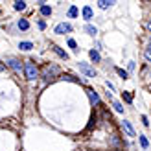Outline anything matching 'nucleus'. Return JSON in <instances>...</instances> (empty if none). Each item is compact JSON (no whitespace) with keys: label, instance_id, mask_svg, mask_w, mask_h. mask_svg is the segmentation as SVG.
I'll return each mask as SVG.
<instances>
[{"label":"nucleus","instance_id":"nucleus-25","mask_svg":"<svg viewBox=\"0 0 151 151\" xmlns=\"http://www.w3.org/2000/svg\"><path fill=\"white\" fill-rule=\"evenodd\" d=\"M4 70H6V65H4V63H0V72H4Z\"/></svg>","mask_w":151,"mask_h":151},{"label":"nucleus","instance_id":"nucleus-5","mask_svg":"<svg viewBox=\"0 0 151 151\" xmlns=\"http://www.w3.org/2000/svg\"><path fill=\"white\" fill-rule=\"evenodd\" d=\"M72 32V26L68 24V22H61V24L55 26V33L57 35H63V33H70Z\"/></svg>","mask_w":151,"mask_h":151},{"label":"nucleus","instance_id":"nucleus-20","mask_svg":"<svg viewBox=\"0 0 151 151\" xmlns=\"http://www.w3.org/2000/svg\"><path fill=\"white\" fill-rule=\"evenodd\" d=\"M122 96H124V100H125L127 103H131V101H133V96H131L129 92H122Z\"/></svg>","mask_w":151,"mask_h":151},{"label":"nucleus","instance_id":"nucleus-14","mask_svg":"<svg viewBox=\"0 0 151 151\" xmlns=\"http://www.w3.org/2000/svg\"><path fill=\"white\" fill-rule=\"evenodd\" d=\"M19 48H20V50H24V52H28V50H32V48H33V44L24 41V42H20V44H19Z\"/></svg>","mask_w":151,"mask_h":151},{"label":"nucleus","instance_id":"nucleus-8","mask_svg":"<svg viewBox=\"0 0 151 151\" xmlns=\"http://www.w3.org/2000/svg\"><path fill=\"white\" fill-rule=\"evenodd\" d=\"M52 50H54V52H55V54H57L59 57H61V59H65V61H66V59H68V54H66V52H63V50L59 48V46H55V44H54V46H52Z\"/></svg>","mask_w":151,"mask_h":151},{"label":"nucleus","instance_id":"nucleus-18","mask_svg":"<svg viewBox=\"0 0 151 151\" xmlns=\"http://www.w3.org/2000/svg\"><path fill=\"white\" fill-rule=\"evenodd\" d=\"M138 140H140V144H142V147H144V149H147V146H149V142H147V138H146V137H142V134H140V137H138Z\"/></svg>","mask_w":151,"mask_h":151},{"label":"nucleus","instance_id":"nucleus-19","mask_svg":"<svg viewBox=\"0 0 151 151\" xmlns=\"http://www.w3.org/2000/svg\"><path fill=\"white\" fill-rule=\"evenodd\" d=\"M78 13H79V11H78V7L72 6L70 9H68V17H78Z\"/></svg>","mask_w":151,"mask_h":151},{"label":"nucleus","instance_id":"nucleus-2","mask_svg":"<svg viewBox=\"0 0 151 151\" xmlns=\"http://www.w3.org/2000/svg\"><path fill=\"white\" fill-rule=\"evenodd\" d=\"M57 74H59V68L55 65H46L42 68V78H46V79H54Z\"/></svg>","mask_w":151,"mask_h":151},{"label":"nucleus","instance_id":"nucleus-15","mask_svg":"<svg viewBox=\"0 0 151 151\" xmlns=\"http://www.w3.org/2000/svg\"><path fill=\"white\" fill-rule=\"evenodd\" d=\"M19 28H20V29H24V32H26V29L29 28V22H28L26 19H20V20H19Z\"/></svg>","mask_w":151,"mask_h":151},{"label":"nucleus","instance_id":"nucleus-10","mask_svg":"<svg viewBox=\"0 0 151 151\" xmlns=\"http://www.w3.org/2000/svg\"><path fill=\"white\" fill-rule=\"evenodd\" d=\"M88 55H90V59H92L94 63H100V59H101V57H100V54H98L96 50H90V52H88Z\"/></svg>","mask_w":151,"mask_h":151},{"label":"nucleus","instance_id":"nucleus-9","mask_svg":"<svg viewBox=\"0 0 151 151\" xmlns=\"http://www.w3.org/2000/svg\"><path fill=\"white\" fill-rule=\"evenodd\" d=\"M83 17H85L87 20L92 19V9H90V6H85V7H83Z\"/></svg>","mask_w":151,"mask_h":151},{"label":"nucleus","instance_id":"nucleus-26","mask_svg":"<svg viewBox=\"0 0 151 151\" xmlns=\"http://www.w3.org/2000/svg\"><path fill=\"white\" fill-rule=\"evenodd\" d=\"M147 28H149V29H151V22H149V24H147Z\"/></svg>","mask_w":151,"mask_h":151},{"label":"nucleus","instance_id":"nucleus-24","mask_svg":"<svg viewBox=\"0 0 151 151\" xmlns=\"http://www.w3.org/2000/svg\"><path fill=\"white\" fill-rule=\"evenodd\" d=\"M63 79H66V81H78V79H76V78H74V76H65V78H63Z\"/></svg>","mask_w":151,"mask_h":151},{"label":"nucleus","instance_id":"nucleus-6","mask_svg":"<svg viewBox=\"0 0 151 151\" xmlns=\"http://www.w3.org/2000/svg\"><path fill=\"white\" fill-rule=\"evenodd\" d=\"M87 94H88L90 101H92L94 105H98V103H100V96H98V92H96L94 88H87Z\"/></svg>","mask_w":151,"mask_h":151},{"label":"nucleus","instance_id":"nucleus-1","mask_svg":"<svg viewBox=\"0 0 151 151\" xmlns=\"http://www.w3.org/2000/svg\"><path fill=\"white\" fill-rule=\"evenodd\" d=\"M24 74H26V79H29V81L39 78V70H37V66H35V63L32 61V59L24 61Z\"/></svg>","mask_w":151,"mask_h":151},{"label":"nucleus","instance_id":"nucleus-13","mask_svg":"<svg viewBox=\"0 0 151 151\" xmlns=\"http://www.w3.org/2000/svg\"><path fill=\"white\" fill-rule=\"evenodd\" d=\"M85 32H87L88 35H96L98 29H96V26H92V24H87V26H85Z\"/></svg>","mask_w":151,"mask_h":151},{"label":"nucleus","instance_id":"nucleus-16","mask_svg":"<svg viewBox=\"0 0 151 151\" xmlns=\"http://www.w3.org/2000/svg\"><path fill=\"white\" fill-rule=\"evenodd\" d=\"M112 107H114V111L120 112V114L124 112V107H122V103H120V101H114V103H112Z\"/></svg>","mask_w":151,"mask_h":151},{"label":"nucleus","instance_id":"nucleus-4","mask_svg":"<svg viewBox=\"0 0 151 151\" xmlns=\"http://www.w3.org/2000/svg\"><path fill=\"white\" fill-rule=\"evenodd\" d=\"M79 70L87 76V78H96V70L92 68V66H88L87 63H79Z\"/></svg>","mask_w":151,"mask_h":151},{"label":"nucleus","instance_id":"nucleus-7","mask_svg":"<svg viewBox=\"0 0 151 151\" xmlns=\"http://www.w3.org/2000/svg\"><path fill=\"white\" fill-rule=\"evenodd\" d=\"M122 127H124V131L127 133V137H137V134H134V129H133V125L127 122V120H124L122 122Z\"/></svg>","mask_w":151,"mask_h":151},{"label":"nucleus","instance_id":"nucleus-17","mask_svg":"<svg viewBox=\"0 0 151 151\" xmlns=\"http://www.w3.org/2000/svg\"><path fill=\"white\" fill-rule=\"evenodd\" d=\"M41 13L44 15V17H48V15H52V7H48V6H42V7H41Z\"/></svg>","mask_w":151,"mask_h":151},{"label":"nucleus","instance_id":"nucleus-3","mask_svg":"<svg viewBox=\"0 0 151 151\" xmlns=\"http://www.w3.org/2000/svg\"><path fill=\"white\" fill-rule=\"evenodd\" d=\"M6 65L11 66V68H13L15 72H19V74H20V70H22L20 61H19V59H15V57H7V59H6Z\"/></svg>","mask_w":151,"mask_h":151},{"label":"nucleus","instance_id":"nucleus-12","mask_svg":"<svg viewBox=\"0 0 151 151\" xmlns=\"http://www.w3.org/2000/svg\"><path fill=\"white\" fill-rule=\"evenodd\" d=\"M13 7L17 11H22V9H26V2H22V0H17V2L13 4Z\"/></svg>","mask_w":151,"mask_h":151},{"label":"nucleus","instance_id":"nucleus-21","mask_svg":"<svg viewBox=\"0 0 151 151\" xmlns=\"http://www.w3.org/2000/svg\"><path fill=\"white\" fill-rule=\"evenodd\" d=\"M68 46H70L72 50L78 52V44H76V41H74V39H68Z\"/></svg>","mask_w":151,"mask_h":151},{"label":"nucleus","instance_id":"nucleus-11","mask_svg":"<svg viewBox=\"0 0 151 151\" xmlns=\"http://www.w3.org/2000/svg\"><path fill=\"white\" fill-rule=\"evenodd\" d=\"M98 4H100V7H101V9H107V7H111V6L114 4V2H112V0H100Z\"/></svg>","mask_w":151,"mask_h":151},{"label":"nucleus","instance_id":"nucleus-23","mask_svg":"<svg viewBox=\"0 0 151 151\" xmlns=\"http://www.w3.org/2000/svg\"><path fill=\"white\" fill-rule=\"evenodd\" d=\"M116 72H118L120 76H122V78H124V79H127V72H125V70H122V68H118Z\"/></svg>","mask_w":151,"mask_h":151},{"label":"nucleus","instance_id":"nucleus-22","mask_svg":"<svg viewBox=\"0 0 151 151\" xmlns=\"http://www.w3.org/2000/svg\"><path fill=\"white\" fill-rule=\"evenodd\" d=\"M146 59H147V61H151V42H149V46L146 48Z\"/></svg>","mask_w":151,"mask_h":151}]
</instances>
